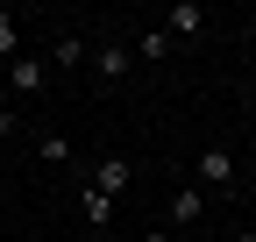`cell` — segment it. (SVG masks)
Returning <instances> with one entry per match:
<instances>
[{"mask_svg":"<svg viewBox=\"0 0 256 242\" xmlns=\"http://www.w3.org/2000/svg\"><path fill=\"white\" fill-rule=\"evenodd\" d=\"M200 186L206 192H235V150L228 142H206L200 150Z\"/></svg>","mask_w":256,"mask_h":242,"instance_id":"obj_1","label":"cell"},{"mask_svg":"<svg viewBox=\"0 0 256 242\" xmlns=\"http://www.w3.org/2000/svg\"><path fill=\"white\" fill-rule=\"evenodd\" d=\"M164 221H171L178 235H200V221H206V192H200V186H185V192H171V206H164Z\"/></svg>","mask_w":256,"mask_h":242,"instance_id":"obj_2","label":"cell"},{"mask_svg":"<svg viewBox=\"0 0 256 242\" xmlns=\"http://www.w3.org/2000/svg\"><path fill=\"white\" fill-rule=\"evenodd\" d=\"M164 36H171V43H192V36H206V8H200V0H178V8L164 14Z\"/></svg>","mask_w":256,"mask_h":242,"instance_id":"obj_3","label":"cell"},{"mask_svg":"<svg viewBox=\"0 0 256 242\" xmlns=\"http://www.w3.org/2000/svg\"><path fill=\"white\" fill-rule=\"evenodd\" d=\"M128 178H136V171H128V157H100V164H92V171H86V186L114 200V192H128Z\"/></svg>","mask_w":256,"mask_h":242,"instance_id":"obj_4","label":"cell"},{"mask_svg":"<svg viewBox=\"0 0 256 242\" xmlns=\"http://www.w3.org/2000/svg\"><path fill=\"white\" fill-rule=\"evenodd\" d=\"M8 86H14V93H43V86H50V57H14Z\"/></svg>","mask_w":256,"mask_h":242,"instance_id":"obj_5","label":"cell"},{"mask_svg":"<svg viewBox=\"0 0 256 242\" xmlns=\"http://www.w3.org/2000/svg\"><path fill=\"white\" fill-rule=\"evenodd\" d=\"M92 78H100V86H121L128 78V43H100V50H92Z\"/></svg>","mask_w":256,"mask_h":242,"instance_id":"obj_6","label":"cell"},{"mask_svg":"<svg viewBox=\"0 0 256 242\" xmlns=\"http://www.w3.org/2000/svg\"><path fill=\"white\" fill-rule=\"evenodd\" d=\"M50 64H57V72H86V64H92V50H86V36H78V28L50 43Z\"/></svg>","mask_w":256,"mask_h":242,"instance_id":"obj_7","label":"cell"},{"mask_svg":"<svg viewBox=\"0 0 256 242\" xmlns=\"http://www.w3.org/2000/svg\"><path fill=\"white\" fill-rule=\"evenodd\" d=\"M78 214H86V228H92V235H100V228L114 221V200H107V192H92V186H78Z\"/></svg>","mask_w":256,"mask_h":242,"instance_id":"obj_8","label":"cell"},{"mask_svg":"<svg viewBox=\"0 0 256 242\" xmlns=\"http://www.w3.org/2000/svg\"><path fill=\"white\" fill-rule=\"evenodd\" d=\"M36 157L64 171V164H78V150H72V136H50V128H43V136H36Z\"/></svg>","mask_w":256,"mask_h":242,"instance_id":"obj_9","label":"cell"},{"mask_svg":"<svg viewBox=\"0 0 256 242\" xmlns=\"http://www.w3.org/2000/svg\"><path fill=\"white\" fill-rule=\"evenodd\" d=\"M136 57H142V64H156V57H171V36H164V28H150V36L136 43Z\"/></svg>","mask_w":256,"mask_h":242,"instance_id":"obj_10","label":"cell"},{"mask_svg":"<svg viewBox=\"0 0 256 242\" xmlns=\"http://www.w3.org/2000/svg\"><path fill=\"white\" fill-rule=\"evenodd\" d=\"M14 36H22V22H14L8 8H0V57H8V64H14Z\"/></svg>","mask_w":256,"mask_h":242,"instance_id":"obj_11","label":"cell"},{"mask_svg":"<svg viewBox=\"0 0 256 242\" xmlns=\"http://www.w3.org/2000/svg\"><path fill=\"white\" fill-rule=\"evenodd\" d=\"M142 242H171V228H150V235H142Z\"/></svg>","mask_w":256,"mask_h":242,"instance_id":"obj_12","label":"cell"},{"mask_svg":"<svg viewBox=\"0 0 256 242\" xmlns=\"http://www.w3.org/2000/svg\"><path fill=\"white\" fill-rule=\"evenodd\" d=\"M228 242H256V228H235V235H228Z\"/></svg>","mask_w":256,"mask_h":242,"instance_id":"obj_13","label":"cell"},{"mask_svg":"<svg viewBox=\"0 0 256 242\" xmlns=\"http://www.w3.org/2000/svg\"><path fill=\"white\" fill-rule=\"evenodd\" d=\"M0 136H14V114H0Z\"/></svg>","mask_w":256,"mask_h":242,"instance_id":"obj_14","label":"cell"},{"mask_svg":"<svg viewBox=\"0 0 256 242\" xmlns=\"http://www.w3.org/2000/svg\"><path fill=\"white\" fill-rule=\"evenodd\" d=\"M0 114H8V78H0Z\"/></svg>","mask_w":256,"mask_h":242,"instance_id":"obj_15","label":"cell"},{"mask_svg":"<svg viewBox=\"0 0 256 242\" xmlns=\"http://www.w3.org/2000/svg\"><path fill=\"white\" fill-rule=\"evenodd\" d=\"M185 242H206V235H185Z\"/></svg>","mask_w":256,"mask_h":242,"instance_id":"obj_16","label":"cell"},{"mask_svg":"<svg viewBox=\"0 0 256 242\" xmlns=\"http://www.w3.org/2000/svg\"><path fill=\"white\" fill-rule=\"evenodd\" d=\"M0 206H8V200H0Z\"/></svg>","mask_w":256,"mask_h":242,"instance_id":"obj_17","label":"cell"}]
</instances>
